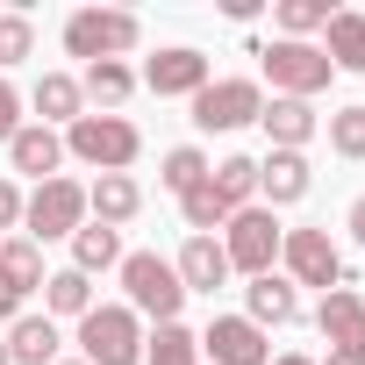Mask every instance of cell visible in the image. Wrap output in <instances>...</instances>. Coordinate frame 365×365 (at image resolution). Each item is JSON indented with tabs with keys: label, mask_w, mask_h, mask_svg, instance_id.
Segmentation results:
<instances>
[{
	"label": "cell",
	"mask_w": 365,
	"mask_h": 365,
	"mask_svg": "<svg viewBox=\"0 0 365 365\" xmlns=\"http://www.w3.org/2000/svg\"><path fill=\"white\" fill-rule=\"evenodd\" d=\"M265 136H272V150H301L315 129H322V115L308 108V101H265Z\"/></svg>",
	"instance_id": "20"
},
{
	"label": "cell",
	"mask_w": 365,
	"mask_h": 365,
	"mask_svg": "<svg viewBox=\"0 0 365 365\" xmlns=\"http://www.w3.org/2000/svg\"><path fill=\"white\" fill-rule=\"evenodd\" d=\"M201 351H208L215 365H272V344H265V329H258L251 315H215V322L201 329Z\"/></svg>",
	"instance_id": "10"
},
{
	"label": "cell",
	"mask_w": 365,
	"mask_h": 365,
	"mask_svg": "<svg viewBox=\"0 0 365 365\" xmlns=\"http://www.w3.org/2000/svg\"><path fill=\"white\" fill-rule=\"evenodd\" d=\"M136 36H143V22H136L129 8H79V15L65 22V51H72V58H86V65L136 51Z\"/></svg>",
	"instance_id": "5"
},
{
	"label": "cell",
	"mask_w": 365,
	"mask_h": 365,
	"mask_svg": "<svg viewBox=\"0 0 365 365\" xmlns=\"http://www.w3.org/2000/svg\"><path fill=\"white\" fill-rule=\"evenodd\" d=\"M208 187H215L230 208H251V194H258V158H222V165H208Z\"/></svg>",
	"instance_id": "27"
},
{
	"label": "cell",
	"mask_w": 365,
	"mask_h": 365,
	"mask_svg": "<svg viewBox=\"0 0 365 365\" xmlns=\"http://www.w3.org/2000/svg\"><path fill=\"white\" fill-rule=\"evenodd\" d=\"M8 165H15V172H29L36 187H43V179H58V165H65V136H58V129H43V122H22V129H15V143H8Z\"/></svg>",
	"instance_id": "13"
},
{
	"label": "cell",
	"mask_w": 365,
	"mask_h": 365,
	"mask_svg": "<svg viewBox=\"0 0 365 365\" xmlns=\"http://www.w3.org/2000/svg\"><path fill=\"white\" fill-rule=\"evenodd\" d=\"M172 272H179V287H187V294H215V287H230L222 237H187V251L172 258Z\"/></svg>",
	"instance_id": "15"
},
{
	"label": "cell",
	"mask_w": 365,
	"mask_h": 365,
	"mask_svg": "<svg viewBox=\"0 0 365 365\" xmlns=\"http://www.w3.org/2000/svg\"><path fill=\"white\" fill-rule=\"evenodd\" d=\"M158 179H165V187H172L179 201H187V194L201 187V179H208V150H194V143H179V150H165V165H158Z\"/></svg>",
	"instance_id": "29"
},
{
	"label": "cell",
	"mask_w": 365,
	"mask_h": 365,
	"mask_svg": "<svg viewBox=\"0 0 365 365\" xmlns=\"http://www.w3.org/2000/svg\"><path fill=\"white\" fill-rule=\"evenodd\" d=\"M258 194H265V208L301 201V194H308V158H301V150H272V158H258Z\"/></svg>",
	"instance_id": "18"
},
{
	"label": "cell",
	"mask_w": 365,
	"mask_h": 365,
	"mask_svg": "<svg viewBox=\"0 0 365 365\" xmlns=\"http://www.w3.org/2000/svg\"><path fill=\"white\" fill-rule=\"evenodd\" d=\"M315 329L336 344V351H351V358H365V301L351 294V287H336V294H322V308H315Z\"/></svg>",
	"instance_id": "14"
},
{
	"label": "cell",
	"mask_w": 365,
	"mask_h": 365,
	"mask_svg": "<svg viewBox=\"0 0 365 365\" xmlns=\"http://www.w3.org/2000/svg\"><path fill=\"white\" fill-rule=\"evenodd\" d=\"M136 150H143V136H136L129 115H79V122L65 129V158H79V165H93V172H129Z\"/></svg>",
	"instance_id": "1"
},
{
	"label": "cell",
	"mask_w": 365,
	"mask_h": 365,
	"mask_svg": "<svg viewBox=\"0 0 365 365\" xmlns=\"http://www.w3.org/2000/svg\"><path fill=\"white\" fill-rule=\"evenodd\" d=\"M79 351H86V365H143V322H136V308H86L79 315Z\"/></svg>",
	"instance_id": "4"
},
{
	"label": "cell",
	"mask_w": 365,
	"mask_h": 365,
	"mask_svg": "<svg viewBox=\"0 0 365 365\" xmlns=\"http://www.w3.org/2000/svg\"><path fill=\"white\" fill-rule=\"evenodd\" d=\"M322 365H365V358H351V351H329V358H322Z\"/></svg>",
	"instance_id": "36"
},
{
	"label": "cell",
	"mask_w": 365,
	"mask_h": 365,
	"mask_svg": "<svg viewBox=\"0 0 365 365\" xmlns=\"http://www.w3.org/2000/svg\"><path fill=\"white\" fill-rule=\"evenodd\" d=\"M15 129H22V93L0 79V143H15Z\"/></svg>",
	"instance_id": "33"
},
{
	"label": "cell",
	"mask_w": 365,
	"mask_h": 365,
	"mask_svg": "<svg viewBox=\"0 0 365 365\" xmlns=\"http://www.w3.org/2000/svg\"><path fill=\"white\" fill-rule=\"evenodd\" d=\"M244 301H251V322H258V329H279V322H294V315H301V294H294V279H287V272L251 279V287H244Z\"/></svg>",
	"instance_id": "19"
},
{
	"label": "cell",
	"mask_w": 365,
	"mask_h": 365,
	"mask_svg": "<svg viewBox=\"0 0 365 365\" xmlns=\"http://www.w3.org/2000/svg\"><path fill=\"white\" fill-rule=\"evenodd\" d=\"M0 344H8V365H58V344L65 336H58L51 315H15Z\"/></svg>",
	"instance_id": "17"
},
{
	"label": "cell",
	"mask_w": 365,
	"mask_h": 365,
	"mask_svg": "<svg viewBox=\"0 0 365 365\" xmlns=\"http://www.w3.org/2000/svg\"><path fill=\"white\" fill-rule=\"evenodd\" d=\"M36 51V29H29V15H0V72L8 65H22Z\"/></svg>",
	"instance_id": "32"
},
{
	"label": "cell",
	"mask_w": 365,
	"mask_h": 365,
	"mask_svg": "<svg viewBox=\"0 0 365 365\" xmlns=\"http://www.w3.org/2000/svg\"><path fill=\"white\" fill-rule=\"evenodd\" d=\"M272 15H279V36H287V43H308L315 29H329L336 8H329V0H279Z\"/></svg>",
	"instance_id": "28"
},
{
	"label": "cell",
	"mask_w": 365,
	"mask_h": 365,
	"mask_svg": "<svg viewBox=\"0 0 365 365\" xmlns=\"http://www.w3.org/2000/svg\"><path fill=\"white\" fill-rule=\"evenodd\" d=\"M22 222H29V244L72 237L86 222V187H79V179H43V187L22 201Z\"/></svg>",
	"instance_id": "7"
},
{
	"label": "cell",
	"mask_w": 365,
	"mask_h": 365,
	"mask_svg": "<svg viewBox=\"0 0 365 365\" xmlns=\"http://www.w3.org/2000/svg\"><path fill=\"white\" fill-rule=\"evenodd\" d=\"M265 115V86L258 79H208L201 93H194V129H244V122H258Z\"/></svg>",
	"instance_id": "8"
},
{
	"label": "cell",
	"mask_w": 365,
	"mask_h": 365,
	"mask_svg": "<svg viewBox=\"0 0 365 365\" xmlns=\"http://www.w3.org/2000/svg\"><path fill=\"white\" fill-rule=\"evenodd\" d=\"M322 36H329V43H322V58H329L336 72H365V15H358V8H336Z\"/></svg>",
	"instance_id": "21"
},
{
	"label": "cell",
	"mask_w": 365,
	"mask_h": 365,
	"mask_svg": "<svg viewBox=\"0 0 365 365\" xmlns=\"http://www.w3.org/2000/svg\"><path fill=\"white\" fill-rule=\"evenodd\" d=\"M15 222H22V187L0 179V230H15Z\"/></svg>",
	"instance_id": "34"
},
{
	"label": "cell",
	"mask_w": 365,
	"mask_h": 365,
	"mask_svg": "<svg viewBox=\"0 0 365 365\" xmlns=\"http://www.w3.org/2000/svg\"><path fill=\"white\" fill-rule=\"evenodd\" d=\"M0 365H8V344H0Z\"/></svg>",
	"instance_id": "38"
},
{
	"label": "cell",
	"mask_w": 365,
	"mask_h": 365,
	"mask_svg": "<svg viewBox=\"0 0 365 365\" xmlns=\"http://www.w3.org/2000/svg\"><path fill=\"white\" fill-rule=\"evenodd\" d=\"M86 208H93V222H101V230H122V222H136L143 187H136L129 172H101L93 187H86Z\"/></svg>",
	"instance_id": "16"
},
{
	"label": "cell",
	"mask_w": 365,
	"mask_h": 365,
	"mask_svg": "<svg viewBox=\"0 0 365 365\" xmlns=\"http://www.w3.org/2000/svg\"><path fill=\"white\" fill-rule=\"evenodd\" d=\"M115 272H122L136 315H150V322H179V308H187V287H179L172 258H158V251H122Z\"/></svg>",
	"instance_id": "2"
},
{
	"label": "cell",
	"mask_w": 365,
	"mask_h": 365,
	"mask_svg": "<svg viewBox=\"0 0 365 365\" xmlns=\"http://www.w3.org/2000/svg\"><path fill=\"white\" fill-rule=\"evenodd\" d=\"M108 265H122V230H101V222H79L72 230V272H108Z\"/></svg>",
	"instance_id": "22"
},
{
	"label": "cell",
	"mask_w": 365,
	"mask_h": 365,
	"mask_svg": "<svg viewBox=\"0 0 365 365\" xmlns=\"http://www.w3.org/2000/svg\"><path fill=\"white\" fill-rule=\"evenodd\" d=\"M179 208H187V230H194V237H215V230H222V222L237 215V208H230V201H222V194L208 187V179H201V187H194L187 201H179Z\"/></svg>",
	"instance_id": "30"
},
{
	"label": "cell",
	"mask_w": 365,
	"mask_h": 365,
	"mask_svg": "<svg viewBox=\"0 0 365 365\" xmlns=\"http://www.w3.org/2000/svg\"><path fill=\"white\" fill-rule=\"evenodd\" d=\"M143 358H150V365H201V336H194L187 322H158V329L143 336Z\"/></svg>",
	"instance_id": "24"
},
{
	"label": "cell",
	"mask_w": 365,
	"mask_h": 365,
	"mask_svg": "<svg viewBox=\"0 0 365 365\" xmlns=\"http://www.w3.org/2000/svg\"><path fill=\"white\" fill-rule=\"evenodd\" d=\"M272 365H315V358H301V351H287V358H272Z\"/></svg>",
	"instance_id": "37"
},
{
	"label": "cell",
	"mask_w": 365,
	"mask_h": 365,
	"mask_svg": "<svg viewBox=\"0 0 365 365\" xmlns=\"http://www.w3.org/2000/svg\"><path fill=\"white\" fill-rule=\"evenodd\" d=\"M79 93H86V101H101V108H122V101L136 93V72H129L122 58H101V65H86Z\"/></svg>",
	"instance_id": "25"
},
{
	"label": "cell",
	"mask_w": 365,
	"mask_h": 365,
	"mask_svg": "<svg viewBox=\"0 0 365 365\" xmlns=\"http://www.w3.org/2000/svg\"><path fill=\"white\" fill-rule=\"evenodd\" d=\"M279 265H287V279H294V287H322V294H336V287H344V251H336L322 230H287Z\"/></svg>",
	"instance_id": "9"
},
{
	"label": "cell",
	"mask_w": 365,
	"mask_h": 365,
	"mask_svg": "<svg viewBox=\"0 0 365 365\" xmlns=\"http://www.w3.org/2000/svg\"><path fill=\"white\" fill-rule=\"evenodd\" d=\"M29 101H36L43 129H51V122H65V129H72V122H79V101H86V93H79V79H65V72H43Z\"/></svg>",
	"instance_id": "23"
},
{
	"label": "cell",
	"mask_w": 365,
	"mask_h": 365,
	"mask_svg": "<svg viewBox=\"0 0 365 365\" xmlns=\"http://www.w3.org/2000/svg\"><path fill=\"white\" fill-rule=\"evenodd\" d=\"M143 86H150L158 101H172V93H187V101H194V93L208 86V58L187 51V43H179V51H158V58L143 65Z\"/></svg>",
	"instance_id": "12"
},
{
	"label": "cell",
	"mask_w": 365,
	"mask_h": 365,
	"mask_svg": "<svg viewBox=\"0 0 365 365\" xmlns=\"http://www.w3.org/2000/svg\"><path fill=\"white\" fill-rule=\"evenodd\" d=\"M258 58H265L272 101H308V93H322V86H329V72H336L315 43H287V36H279L272 51H258Z\"/></svg>",
	"instance_id": "6"
},
{
	"label": "cell",
	"mask_w": 365,
	"mask_h": 365,
	"mask_svg": "<svg viewBox=\"0 0 365 365\" xmlns=\"http://www.w3.org/2000/svg\"><path fill=\"white\" fill-rule=\"evenodd\" d=\"M279 244H287V230H279V215H272V208H237V215L222 222V258H230V272L265 279V272H272V258H279Z\"/></svg>",
	"instance_id": "3"
},
{
	"label": "cell",
	"mask_w": 365,
	"mask_h": 365,
	"mask_svg": "<svg viewBox=\"0 0 365 365\" xmlns=\"http://www.w3.org/2000/svg\"><path fill=\"white\" fill-rule=\"evenodd\" d=\"M36 287H43V251H36L29 237L0 244V322H15V315L29 308Z\"/></svg>",
	"instance_id": "11"
},
{
	"label": "cell",
	"mask_w": 365,
	"mask_h": 365,
	"mask_svg": "<svg viewBox=\"0 0 365 365\" xmlns=\"http://www.w3.org/2000/svg\"><path fill=\"white\" fill-rule=\"evenodd\" d=\"M58 365H65V358H58ZM72 365H86V358H72Z\"/></svg>",
	"instance_id": "39"
},
{
	"label": "cell",
	"mask_w": 365,
	"mask_h": 365,
	"mask_svg": "<svg viewBox=\"0 0 365 365\" xmlns=\"http://www.w3.org/2000/svg\"><path fill=\"white\" fill-rule=\"evenodd\" d=\"M351 237H358V244H365V194H358V201H351Z\"/></svg>",
	"instance_id": "35"
},
{
	"label": "cell",
	"mask_w": 365,
	"mask_h": 365,
	"mask_svg": "<svg viewBox=\"0 0 365 365\" xmlns=\"http://www.w3.org/2000/svg\"><path fill=\"white\" fill-rule=\"evenodd\" d=\"M329 150L336 158H365V108H336L329 115Z\"/></svg>",
	"instance_id": "31"
},
{
	"label": "cell",
	"mask_w": 365,
	"mask_h": 365,
	"mask_svg": "<svg viewBox=\"0 0 365 365\" xmlns=\"http://www.w3.org/2000/svg\"><path fill=\"white\" fill-rule=\"evenodd\" d=\"M43 308H51V315H86V308H93V279L72 272V265H65V272H43Z\"/></svg>",
	"instance_id": "26"
}]
</instances>
